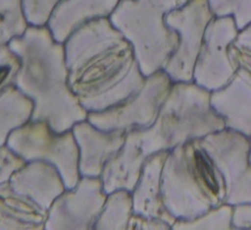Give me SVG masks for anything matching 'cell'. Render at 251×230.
<instances>
[{
  "label": "cell",
  "mask_w": 251,
  "mask_h": 230,
  "mask_svg": "<svg viewBox=\"0 0 251 230\" xmlns=\"http://www.w3.org/2000/svg\"><path fill=\"white\" fill-rule=\"evenodd\" d=\"M68 85L87 113L126 100L144 86L132 45L109 19L80 27L64 42Z\"/></svg>",
  "instance_id": "1"
},
{
  "label": "cell",
  "mask_w": 251,
  "mask_h": 230,
  "mask_svg": "<svg viewBox=\"0 0 251 230\" xmlns=\"http://www.w3.org/2000/svg\"><path fill=\"white\" fill-rule=\"evenodd\" d=\"M9 47L20 58L14 86L32 102L30 120L46 121L55 133L86 120L87 112L68 85L64 43L54 40L47 26H28Z\"/></svg>",
  "instance_id": "2"
},
{
  "label": "cell",
  "mask_w": 251,
  "mask_h": 230,
  "mask_svg": "<svg viewBox=\"0 0 251 230\" xmlns=\"http://www.w3.org/2000/svg\"><path fill=\"white\" fill-rule=\"evenodd\" d=\"M161 196L175 220H193L225 203L220 173L194 140L167 150L161 174Z\"/></svg>",
  "instance_id": "3"
},
{
  "label": "cell",
  "mask_w": 251,
  "mask_h": 230,
  "mask_svg": "<svg viewBox=\"0 0 251 230\" xmlns=\"http://www.w3.org/2000/svg\"><path fill=\"white\" fill-rule=\"evenodd\" d=\"M188 0H120L109 21L132 45L141 73L162 70L178 45L176 32L165 24L166 15Z\"/></svg>",
  "instance_id": "4"
},
{
  "label": "cell",
  "mask_w": 251,
  "mask_h": 230,
  "mask_svg": "<svg viewBox=\"0 0 251 230\" xmlns=\"http://www.w3.org/2000/svg\"><path fill=\"white\" fill-rule=\"evenodd\" d=\"M65 189L51 164L26 162L0 184V230H45L48 212Z\"/></svg>",
  "instance_id": "5"
},
{
  "label": "cell",
  "mask_w": 251,
  "mask_h": 230,
  "mask_svg": "<svg viewBox=\"0 0 251 230\" xmlns=\"http://www.w3.org/2000/svg\"><path fill=\"white\" fill-rule=\"evenodd\" d=\"M209 95L210 91L193 81L173 82L154 122L168 150L226 129L210 106Z\"/></svg>",
  "instance_id": "6"
},
{
  "label": "cell",
  "mask_w": 251,
  "mask_h": 230,
  "mask_svg": "<svg viewBox=\"0 0 251 230\" xmlns=\"http://www.w3.org/2000/svg\"><path fill=\"white\" fill-rule=\"evenodd\" d=\"M5 146L25 162L51 164L66 189L74 188L79 182V150L72 130L55 133L46 121L29 120L9 135Z\"/></svg>",
  "instance_id": "7"
},
{
  "label": "cell",
  "mask_w": 251,
  "mask_h": 230,
  "mask_svg": "<svg viewBox=\"0 0 251 230\" xmlns=\"http://www.w3.org/2000/svg\"><path fill=\"white\" fill-rule=\"evenodd\" d=\"M251 138L223 129L199 140L226 185L225 203L251 202Z\"/></svg>",
  "instance_id": "8"
},
{
  "label": "cell",
  "mask_w": 251,
  "mask_h": 230,
  "mask_svg": "<svg viewBox=\"0 0 251 230\" xmlns=\"http://www.w3.org/2000/svg\"><path fill=\"white\" fill-rule=\"evenodd\" d=\"M173 82L159 70L146 77L144 86L126 100L105 111L87 113L86 120L101 131H122L144 129L153 125Z\"/></svg>",
  "instance_id": "9"
},
{
  "label": "cell",
  "mask_w": 251,
  "mask_h": 230,
  "mask_svg": "<svg viewBox=\"0 0 251 230\" xmlns=\"http://www.w3.org/2000/svg\"><path fill=\"white\" fill-rule=\"evenodd\" d=\"M214 18L207 0H188L166 15V26L178 36V45L162 68L172 82L192 81L206 27Z\"/></svg>",
  "instance_id": "10"
},
{
  "label": "cell",
  "mask_w": 251,
  "mask_h": 230,
  "mask_svg": "<svg viewBox=\"0 0 251 230\" xmlns=\"http://www.w3.org/2000/svg\"><path fill=\"white\" fill-rule=\"evenodd\" d=\"M166 150V141L154 123L149 128L127 131L122 147L109 159L100 176L105 193L120 189L132 193L147 159Z\"/></svg>",
  "instance_id": "11"
},
{
  "label": "cell",
  "mask_w": 251,
  "mask_h": 230,
  "mask_svg": "<svg viewBox=\"0 0 251 230\" xmlns=\"http://www.w3.org/2000/svg\"><path fill=\"white\" fill-rule=\"evenodd\" d=\"M238 29L232 18H214L207 25L203 42L194 65L192 81L208 91L226 86L237 68L228 52Z\"/></svg>",
  "instance_id": "12"
},
{
  "label": "cell",
  "mask_w": 251,
  "mask_h": 230,
  "mask_svg": "<svg viewBox=\"0 0 251 230\" xmlns=\"http://www.w3.org/2000/svg\"><path fill=\"white\" fill-rule=\"evenodd\" d=\"M106 198L100 177H80L74 188L65 189L53 202L45 230H94Z\"/></svg>",
  "instance_id": "13"
},
{
  "label": "cell",
  "mask_w": 251,
  "mask_h": 230,
  "mask_svg": "<svg viewBox=\"0 0 251 230\" xmlns=\"http://www.w3.org/2000/svg\"><path fill=\"white\" fill-rule=\"evenodd\" d=\"M209 103L214 112L230 129L251 138V72L238 69L220 89L210 92Z\"/></svg>",
  "instance_id": "14"
},
{
  "label": "cell",
  "mask_w": 251,
  "mask_h": 230,
  "mask_svg": "<svg viewBox=\"0 0 251 230\" xmlns=\"http://www.w3.org/2000/svg\"><path fill=\"white\" fill-rule=\"evenodd\" d=\"M72 132L79 150L81 177H100L109 159L122 147L126 134L122 131H101L87 120L75 123Z\"/></svg>",
  "instance_id": "15"
},
{
  "label": "cell",
  "mask_w": 251,
  "mask_h": 230,
  "mask_svg": "<svg viewBox=\"0 0 251 230\" xmlns=\"http://www.w3.org/2000/svg\"><path fill=\"white\" fill-rule=\"evenodd\" d=\"M120 0H62L54 9L47 27L54 40L64 43L89 22L109 19Z\"/></svg>",
  "instance_id": "16"
},
{
  "label": "cell",
  "mask_w": 251,
  "mask_h": 230,
  "mask_svg": "<svg viewBox=\"0 0 251 230\" xmlns=\"http://www.w3.org/2000/svg\"><path fill=\"white\" fill-rule=\"evenodd\" d=\"M166 151L150 156L145 163L137 184L132 191L133 213L157 218L173 226L176 220L169 214L161 196V174Z\"/></svg>",
  "instance_id": "17"
},
{
  "label": "cell",
  "mask_w": 251,
  "mask_h": 230,
  "mask_svg": "<svg viewBox=\"0 0 251 230\" xmlns=\"http://www.w3.org/2000/svg\"><path fill=\"white\" fill-rule=\"evenodd\" d=\"M32 102L15 86L0 94V147L5 146L9 135L31 119Z\"/></svg>",
  "instance_id": "18"
},
{
  "label": "cell",
  "mask_w": 251,
  "mask_h": 230,
  "mask_svg": "<svg viewBox=\"0 0 251 230\" xmlns=\"http://www.w3.org/2000/svg\"><path fill=\"white\" fill-rule=\"evenodd\" d=\"M133 215L132 193L120 189L107 195L101 212L98 215L94 230H127Z\"/></svg>",
  "instance_id": "19"
},
{
  "label": "cell",
  "mask_w": 251,
  "mask_h": 230,
  "mask_svg": "<svg viewBox=\"0 0 251 230\" xmlns=\"http://www.w3.org/2000/svg\"><path fill=\"white\" fill-rule=\"evenodd\" d=\"M28 26L21 0H0V45L21 37Z\"/></svg>",
  "instance_id": "20"
},
{
  "label": "cell",
  "mask_w": 251,
  "mask_h": 230,
  "mask_svg": "<svg viewBox=\"0 0 251 230\" xmlns=\"http://www.w3.org/2000/svg\"><path fill=\"white\" fill-rule=\"evenodd\" d=\"M231 215L232 205L223 203L193 220H177L172 230H232Z\"/></svg>",
  "instance_id": "21"
},
{
  "label": "cell",
  "mask_w": 251,
  "mask_h": 230,
  "mask_svg": "<svg viewBox=\"0 0 251 230\" xmlns=\"http://www.w3.org/2000/svg\"><path fill=\"white\" fill-rule=\"evenodd\" d=\"M215 18H232L238 30L251 24V0H207Z\"/></svg>",
  "instance_id": "22"
},
{
  "label": "cell",
  "mask_w": 251,
  "mask_h": 230,
  "mask_svg": "<svg viewBox=\"0 0 251 230\" xmlns=\"http://www.w3.org/2000/svg\"><path fill=\"white\" fill-rule=\"evenodd\" d=\"M230 58L237 69L251 72V24L238 30L228 47Z\"/></svg>",
  "instance_id": "23"
},
{
  "label": "cell",
  "mask_w": 251,
  "mask_h": 230,
  "mask_svg": "<svg viewBox=\"0 0 251 230\" xmlns=\"http://www.w3.org/2000/svg\"><path fill=\"white\" fill-rule=\"evenodd\" d=\"M62 0H21L24 16L29 26H47L52 12Z\"/></svg>",
  "instance_id": "24"
},
{
  "label": "cell",
  "mask_w": 251,
  "mask_h": 230,
  "mask_svg": "<svg viewBox=\"0 0 251 230\" xmlns=\"http://www.w3.org/2000/svg\"><path fill=\"white\" fill-rule=\"evenodd\" d=\"M21 61L8 45H0V94L11 86H14L20 70Z\"/></svg>",
  "instance_id": "25"
},
{
  "label": "cell",
  "mask_w": 251,
  "mask_h": 230,
  "mask_svg": "<svg viewBox=\"0 0 251 230\" xmlns=\"http://www.w3.org/2000/svg\"><path fill=\"white\" fill-rule=\"evenodd\" d=\"M26 162L16 156L7 146L0 147V184L8 180L11 175Z\"/></svg>",
  "instance_id": "26"
},
{
  "label": "cell",
  "mask_w": 251,
  "mask_h": 230,
  "mask_svg": "<svg viewBox=\"0 0 251 230\" xmlns=\"http://www.w3.org/2000/svg\"><path fill=\"white\" fill-rule=\"evenodd\" d=\"M231 226L232 230L251 229V202L232 205Z\"/></svg>",
  "instance_id": "27"
},
{
  "label": "cell",
  "mask_w": 251,
  "mask_h": 230,
  "mask_svg": "<svg viewBox=\"0 0 251 230\" xmlns=\"http://www.w3.org/2000/svg\"><path fill=\"white\" fill-rule=\"evenodd\" d=\"M127 230H172V227L157 218L146 217L133 213L128 222Z\"/></svg>",
  "instance_id": "28"
}]
</instances>
